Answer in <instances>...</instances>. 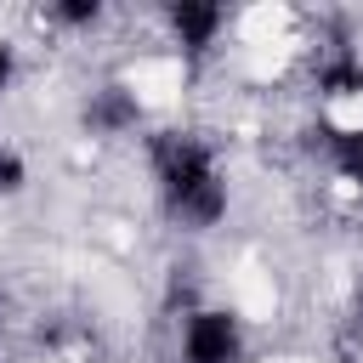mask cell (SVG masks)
<instances>
[{
	"label": "cell",
	"instance_id": "1",
	"mask_svg": "<svg viewBox=\"0 0 363 363\" xmlns=\"http://www.w3.org/2000/svg\"><path fill=\"white\" fill-rule=\"evenodd\" d=\"M153 164H159V182H164V199H170L176 216H187V221H199V227L221 221V210H227V182H221V170H216V159H210L204 142L170 130V136L153 142Z\"/></svg>",
	"mask_w": 363,
	"mask_h": 363
},
{
	"label": "cell",
	"instance_id": "2",
	"mask_svg": "<svg viewBox=\"0 0 363 363\" xmlns=\"http://www.w3.org/2000/svg\"><path fill=\"white\" fill-rule=\"evenodd\" d=\"M182 357L187 363H238V318L233 312H193L187 335H182Z\"/></svg>",
	"mask_w": 363,
	"mask_h": 363
},
{
	"label": "cell",
	"instance_id": "3",
	"mask_svg": "<svg viewBox=\"0 0 363 363\" xmlns=\"http://www.w3.org/2000/svg\"><path fill=\"white\" fill-rule=\"evenodd\" d=\"M221 23H227V11L210 6V0H182V6H170V28H176V40H182L187 51H204Z\"/></svg>",
	"mask_w": 363,
	"mask_h": 363
},
{
	"label": "cell",
	"instance_id": "4",
	"mask_svg": "<svg viewBox=\"0 0 363 363\" xmlns=\"http://www.w3.org/2000/svg\"><path fill=\"white\" fill-rule=\"evenodd\" d=\"M85 119H91V125H102V130H113V125H130V119H136V102H130L119 85H108V91L85 108Z\"/></svg>",
	"mask_w": 363,
	"mask_h": 363
},
{
	"label": "cell",
	"instance_id": "5",
	"mask_svg": "<svg viewBox=\"0 0 363 363\" xmlns=\"http://www.w3.org/2000/svg\"><path fill=\"white\" fill-rule=\"evenodd\" d=\"M329 153H335V164L363 187V125H352V130H329Z\"/></svg>",
	"mask_w": 363,
	"mask_h": 363
},
{
	"label": "cell",
	"instance_id": "6",
	"mask_svg": "<svg viewBox=\"0 0 363 363\" xmlns=\"http://www.w3.org/2000/svg\"><path fill=\"white\" fill-rule=\"evenodd\" d=\"M23 187V159L11 147H0V193H17Z\"/></svg>",
	"mask_w": 363,
	"mask_h": 363
},
{
	"label": "cell",
	"instance_id": "7",
	"mask_svg": "<svg viewBox=\"0 0 363 363\" xmlns=\"http://www.w3.org/2000/svg\"><path fill=\"white\" fill-rule=\"evenodd\" d=\"M57 17H62V23H91V17H96V6L74 0V6H57Z\"/></svg>",
	"mask_w": 363,
	"mask_h": 363
},
{
	"label": "cell",
	"instance_id": "8",
	"mask_svg": "<svg viewBox=\"0 0 363 363\" xmlns=\"http://www.w3.org/2000/svg\"><path fill=\"white\" fill-rule=\"evenodd\" d=\"M6 79H11V45H0V91H6Z\"/></svg>",
	"mask_w": 363,
	"mask_h": 363
}]
</instances>
